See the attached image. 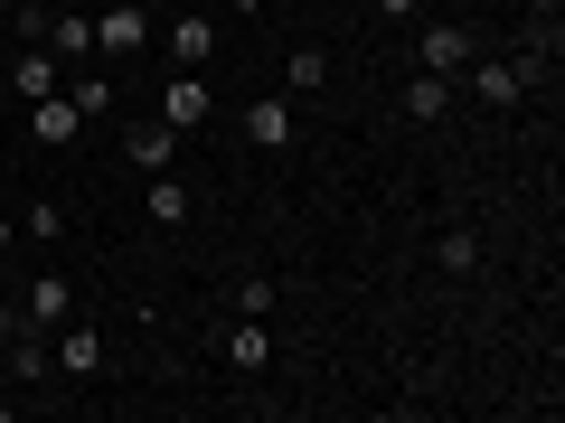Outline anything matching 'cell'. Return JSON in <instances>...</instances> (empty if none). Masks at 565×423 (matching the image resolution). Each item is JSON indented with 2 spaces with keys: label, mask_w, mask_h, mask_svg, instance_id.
I'll list each match as a JSON object with an SVG mask.
<instances>
[{
  "label": "cell",
  "mask_w": 565,
  "mask_h": 423,
  "mask_svg": "<svg viewBox=\"0 0 565 423\" xmlns=\"http://www.w3.org/2000/svg\"><path fill=\"white\" fill-rule=\"evenodd\" d=\"M321 76H330V57H321V47H292V57H282V85H292V95H311Z\"/></svg>",
  "instance_id": "cell-19"
},
{
  "label": "cell",
  "mask_w": 565,
  "mask_h": 423,
  "mask_svg": "<svg viewBox=\"0 0 565 423\" xmlns=\"http://www.w3.org/2000/svg\"><path fill=\"white\" fill-rule=\"evenodd\" d=\"M76 132H85V113L66 104V85H57V95H39V104H29V141H39V151H66Z\"/></svg>",
  "instance_id": "cell-8"
},
{
  "label": "cell",
  "mask_w": 565,
  "mask_h": 423,
  "mask_svg": "<svg viewBox=\"0 0 565 423\" xmlns=\"http://www.w3.org/2000/svg\"><path fill=\"white\" fill-rule=\"evenodd\" d=\"M264 358H274V329H264V321H245V311H236V329H226V367H236V377H255Z\"/></svg>",
  "instance_id": "cell-15"
},
{
  "label": "cell",
  "mask_w": 565,
  "mask_h": 423,
  "mask_svg": "<svg viewBox=\"0 0 565 423\" xmlns=\"http://www.w3.org/2000/svg\"><path fill=\"white\" fill-rule=\"evenodd\" d=\"M10 245H20V217H10V207H0V254H10Z\"/></svg>",
  "instance_id": "cell-23"
},
{
  "label": "cell",
  "mask_w": 565,
  "mask_h": 423,
  "mask_svg": "<svg viewBox=\"0 0 565 423\" xmlns=\"http://www.w3.org/2000/svg\"><path fill=\"white\" fill-rule=\"evenodd\" d=\"M471 57H481V47H471V20H424L415 29V66L424 76H462Z\"/></svg>",
  "instance_id": "cell-3"
},
{
  "label": "cell",
  "mask_w": 565,
  "mask_h": 423,
  "mask_svg": "<svg viewBox=\"0 0 565 423\" xmlns=\"http://www.w3.org/2000/svg\"><path fill=\"white\" fill-rule=\"evenodd\" d=\"M226 10H245V20H255V10H274V0H226Z\"/></svg>",
  "instance_id": "cell-24"
},
{
  "label": "cell",
  "mask_w": 565,
  "mask_h": 423,
  "mask_svg": "<svg viewBox=\"0 0 565 423\" xmlns=\"http://www.w3.org/2000/svg\"><path fill=\"white\" fill-rule=\"evenodd\" d=\"M245 141H255V151H292V95H255L245 104Z\"/></svg>",
  "instance_id": "cell-9"
},
{
  "label": "cell",
  "mask_w": 565,
  "mask_h": 423,
  "mask_svg": "<svg viewBox=\"0 0 565 423\" xmlns=\"http://www.w3.org/2000/svg\"><path fill=\"white\" fill-rule=\"evenodd\" d=\"M20 329H29V321H20V302H0V348L20 339Z\"/></svg>",
  "instance_id": "cell-21"
},
{
  "label": "cell",
  "mask_w": 565,
  "mask_h": 423,
  "mask_svg": "<svg viewBox=\"0 0 565 423\" xmlns=\"http://www.w3.org/2000/svg\"><path fill=\"white\" fill-rule=\"evenodd\" d=\"M415 10H424V0H377V20H415Z\"/></svg>",
  "instance_id": "cell-22"
},
{
  "label": "cell",
  "mask_w": 565,
  "mask_h": 423,
  "mask_svg": "<svg viewBox=\"0 0 565 423\" xmlns=\"http://www.w3.org/2000/svg\"><path fill=\"white\" fill-rule=\"evenodd\" d=\"M20 236H29V245H57V236H66V207H57V198H29Z\"/></svg>",
  "instance_id": "cell-18"
},
{
  "label": "cell",
  "mask_w": 565,
  "mask_h": 423,
  "mask_svg": "<svg viewBox=\"0 0 565 423\" xmlns=\"http://www.w3.org/2000/svg\"><path fill=\"white\" fill-rule=\"evenodd\" d=\"M170 57L207 76V57H217V20H189V10H170Z\"/></svg>",
  "instance_id": "cell-13"
},
{
  "label": "cell",
  "mask_w": 565,
  "mask_h": 423,
  "mask_svg": "<svg viewBox=\"0 0 565 423\" xmlns=\"http://www.w3.org/2000/svg\"><path fill=\"white\" fill-rule=\"evenodd\" d=\"M95 10H114V0H95Z\"/></svg>",
  "instance_id": "cell-26"
},
{
  "label": "cell",
  "mask_w": 565,
  "mask_h": 423,
  "mask_svg": "<svg viewBox=\"0 0 565 423\" xmlns=\"http://www.w3.org/2000/svg\"><path fill=\"white\" fill-rule=\"evenodd\" d=\"M141 207H151V226H189V217H199V198H189V180H180V170H151Z\"/></svg>",
  "instance_id": "cell-10"
},
{
  "label": "cell",
  "mask_w": 565,
  "mask_h": 423,
  "mask_svg": "<svg viewBox=\"0 0 565 423\" xmlns=\"http://www.w3.org/2000/svg\"><path fill=\"white\" fill-rule=\"evenodd\" d=\"M141 47H151V10H141V0H114V10H95V57H104V66H132Z\"/></svg>",
  "instance_id": "cell-2"
},
{
  "label": "cell",
  "mask_w": 565,
  "mask_h": 423,
  "mask_svg": "<svg viewBox=\"0 0 565 423\" xmlns=\"http://www.w3.org/2000/svg\"><path fill=\"white\" fill-rule=\"evenodd\" d=\"M207 113H217V95H207V76H199V66H180V76H170V95H161V122H170V132H199Z\"/></svg>",
  "instance_id": "cell-6"
},
{
  "label": "cell",
  "mask_w": 565,
  "mask_h": 423,
  "mask_svg": "<svg viewBox=\"0 0 565 423\" xmlns=\"http://www.w3.org/2000/svg\"><path fill=\"white\" fill-rule=\"evenodd\" d=\"M66 104H76V113H85V122H104V113H114V104H122V85H114V76H104V66H85V76H76V85H66Z\"/></svg>",
  "instance_id": "cell-16"
},
{
  "label": "cell",
  "mask_w": 565,
  "mask_h": 423,
  "mask_svg": "<svg viewBox=\"0 0 565 423\" xmlns=\"http://www.w3.org/2000/svg\"><path fill=\"white\" fill-rule=\"evenodd\" d=\"M452 95H471L481 113H519V104H527V76H519L509 57H471L462 76H452Z\"/></svg>",
  "instance_id": "cell-1"
},
{
  "label": "cell",
  "mask_w": 565,
  "mask_h": 423,
  "mask_svg": "<svg viewBox=\"0 0 565 423\" xmlns=\"http://www.w3.org/2000/svg\"><path fill=\"white\" fill-rule=\"evenodd\" d=\"M20 321L39 329V339H47V329H66V321H76V282H66V273H39V282L20 292Z\"/></svg>",
  "instance_id": "cell-5"
},
{
  "label": "cell",
  "mask_w": 565,
  "mask_h": 423,
  "mask_svg": "<svg viewBox=\"0 0 565 423\" xmlns=\"http://www.w3.org/2000/svg\"><path fill=\"white\" fill-rule=\"evenodd\" d=\"M274 302H282L274 273H245V282H236V311H245V321H274Z\"/></svg>",
  "instance_id": "cell-20"
},
{
  "label": "cell",
  "mask_w": 565,
  "mask_h": 423,
  "mask_svg": "<svg viewBox=\"0 0 565 423\" xmlns=\"http://www.w3.org/2000/svg\"><path fill=\"white\" fill-rule=\"evenodd\" d=\"M10 10H20V0H0V20H10Z\"/></svg>",
  "instance_id": "cell-25"
},
{
  "label": "cell",
  "mask_w": 565,
  "mask_h": 423,
  "mask_svg": "<svg viewBox=\"0 0 565 423\" xmlns=\"http://www.w3.org/2000/svg\"><path fill=\"white\" fill-rule=\"evenodd\" d=\"M434 263H444V273H481V236H471V226L434 236Z\"/></svg>",
  "instance_id": "cell-17"
},
{
  "label": "cell",
  "mask_w": 565,
  "mask_h": 423,
  "mask_svg": "<svg viewBox=\"0 0 565 423\" xmlns=\"http://www.w3.org/2000/svg\"><path fill=\"white\" fill-rule=\"evenodd\" d=\"M39 47H47L57 66H95V10H47Z\"/></svg>",
  "instance_id": "cell-4"
},
{
  "label": "cell",
  "mask_w": 565,
  "mask_h": 423,
  "mask_svg": "<svg viewBox=\"0 0 565 423\" xmlns=\"http://www.w3.org/2000/svg\"><path fill=\"white\" fill-rule=\"evenodd\" d=\"M462 10H471V0H462Z\"/></svg>",
  "instance_id": "cell-27"
},
{
  "label": "cell",
  "mask_w": 565,
  "mask_h": 423,
  "mask_svg": "<svg viewBox=\"0 0 565 423\" xmlns=\"http://www.w3.org/2000/svg\"><path fill=\"white\" fill-rule=\"evenodd\" d=\"M10 85H20V95H29V104H39V95H57V85H66V76H57V57H47V47H39V39H20V57H10Z\"/></svg>",
  "instance_id": "cell-14"
},
{
  "label": "cell",
  "mask_w": 565,
  "mask_h": 423,
  "mask_svg": "<svg viewBox=\"0 0 565 423\" xmlns=\"http://www.w3.org/2000/svg\"><path fill=\"white\" fill-rule=\"evenodd\" d=\"M396 104H405V122H444L452 113V76H424V66H415V76L396 85Z\"/></svg>",
  "instance_id": "cell-11"
},
{
  "label": "cell",
  "mask_w": 565,
  "mask_h": 423,
  "mask_svg": "<svg viewBox=\"0 0 565 423\" xmlns=\"http://www.w3.org/2000/svg\"><path fill=\"white\" fill-rule=\"evenodd\" d=\"M47 339H57V348H47L57 377H95V367H104V329L95 321H66V329H47Z\"/></svg>",
  "instance_id": "cell-7"
},
{
  "label": "cell",
  "mask_w": 565,
  "mask_h": 423,
  "mask_svg": "<svg viewBox=\"0 0 565 423\" xmlns=\"http://www.w3.org/2000/svg\"><path fill=\"white\" fill-rule=\"evenodd\" d=\"M170 141H180V132H170L161 113H151V122H122V161H132V170H170Z\"/></svg>",
  "instance_id": "cell-12"
}]
</instances>
